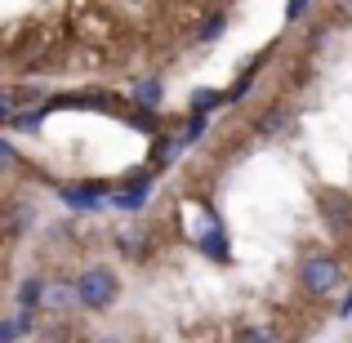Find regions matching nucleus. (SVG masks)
<instances>
[{
	"instance_id": "obj_1",
	"label": "nucleus",
	"mask_w": 352,
	"mask_h": 343,
	"mask_svg": "<svg viewBox=\"0 0 352 343\" xmlns=\"http://www.w3.org/2000/svg\"><path fill=\"white\" fill-rule=\"evenodd\" d=\"M299 285L312 299H330V294L344 285V263H339L335 254H308L303 267H299Z\"/></svg>"
},
{
	"instance_id": "obj_2",
	"label": "nucleus",
	"mask_w": 352,
	"mask_h": 343,
	"mask_svg": "<svg viewBox=\"0 0 352 343\" xmlns=\"http://www.w3.org/2000/svg\"><path fill=\"white\" fill-rule=\"evenodd\" d=\"M116 294H120V281H116L112 267H85V272L76 276V303H80V308H89V312L112 308Z\"/></svg>"
},
{
	"instance_id": "obj_3",
	"label": "nucleus",
	"mask_w": 352,
	"mask_h": 343,
	"mask_svg": "<svg viewBox=\"0 0 352 343\" xmlns=\"http://www.w3.org/2000/svg\"><path fill=\"white\" fill-rule=\"evenodd\" d=\"M58 197L76 214H98V210L112 206V188L107 183H58Z\"/></svg>"
},
{
	"instance_id": "obj_4",
	"label": "nucleus",
	"mask_w": 352,
	"mask_h": 343,
	"mask_svg": "<svg viewBox=\"0 0 352 343\" xmlns=\"http://www.w3.org/2000/svg\"><path fill=\"white\" fill-rule=\"evenodd\" d=\"M197 250L206 258H219V263H228V258H232V250H228V232H223V223H219L214 210H206V228L197 232Z\"/></svg>"
},
{
	"instance_id": "obj_5",
	"label": "nucleus",
	"mask_w": 352,
	"mask_h": 343,
	"mask_svg": "<svg viewBox=\"0 0 352 343\" xmlns=\"http://www.w3.org/2000/svg\"><path fill=\"white\" fill-rule=\"evenodd\" d=\"M321 219L330 232H352V197L344 192H321Z\"/></svg>"
},
{
	"instance_id": "obj_6",
	"label": "nucleus",
	"mask_w": 352,
	"mask_h": 343,
	"mask_svg": "<svg viewBox=\"0 0 352 343\" xmlns=\"http://www.w3.org/2000/svg\"><path fill=\"white\" fill-rule=\"evenodd\" d=\"M147 197H152V174H143V179H134L125 192H116L112 206L120 210V214H138V210L147 206Z\"/></svg>"
},
{
	"instance_id": "obj_7",
	"label": "nucleus",
	"mask_w": 352,
	"mask_h": 343,
	"mask_svg": "<svg viewBox=\"0 0 352 343\" xmlns=\"http://www.w3.org/2000/svg\"><path fill=\"white\" fill-rule=\"evenodd\" d=\"M290 125H294L290 107H285V103H276L272 112H267V116H263V120H258V125H254V134H258V138H281V134H285V129H290Z\"/></svg>"
},
{
	"instance_id": "obj_8",
	"label": "nucleus",
	"mask_w": 352,
	"mask_h": 343,
	"mask_svg": "<svg viewBox=\"0 0 352 343\" xmlns=\"http://www.w3.org/2000/svg\"><path fill=\"white\" fill-rule=\"evenodd\" d=\"M45 294H50V281H45V276H23V285H18V308L41 312L45 308Z\"/></svg>"
},
{
	"instance_id": "obj_9",
	"label": "nucleus",
	"mask_w": 352,
	"mask_h": 343,
	"mask_svg": "<svg viewBox=\"0 0 352 343\" xmlns=\"http://www.w3.org/2000/svg\"><path fill=\"white\" fill-rule=\"evenodd\" d=\"M32 330H36V312L32 308H18L14 317L0 326V343H18L23 335H32Z\"/></svg>"
},
{
	"instance_id": "obj_10",
	"label": "nucleus",
	"mask_w": 352,
	"mask_h": 343,
	"mask_svg": "<svg viewBox=\"0 0 352 343\" xmlns=\"http://www.w3.org/2000/svg\"><path fill=\"white\" fill-rule=\"evenodd\" d=\"M223 103H228V89H192V98H188V107L201 112V116H210L214 107H223Z\"/></svg>"
},
{
	"instance_id": "obj_11",
	"label": "nucleus",
	"mask_w": 352,
	"mask_h": 343,
	"mask_svg": "<svg viewBox=\"0 0 352 343\" xmlns=\"http://www.w3.org/2000/svg\"><path fill=\"white\" fill-rule=\"evenodd\" d=\"M161 94H165V89H161V80H156V76H147V80H138V85H134V103L143 107V112H156V107H161Z\"/></svg>"
},
{
	"instance_id": "obj_12",
	"label": "nucleus",
	"mask_w": 352,
	"mask_h": 343,
	"mask_svg": "<svg viewBox=\"0 0 352 343\" xmlns=\"http://www.w3.org/2000/svg\"><path fill=\"white\" fill-rule=\"evenodd\" d=\"M72 299H76V281H50V294H45V308L50 312H63Z\"/></svg>"
},
{
	"instance_id": "obj_13",
	"label": "nucleus",
	"mask_w": 352,
	"mask_h": 343,
	"mask_svg": "<svg viewBox=\"0 0 352 343\" xmlns=\"http://www.w3.org/2000/svg\"><path fill=\"white\" fill-rule=\"evenodd\" d=\"M258 63H263V58H254V63H250V67L236 76V85L228 89V103H241V98L250 94V85H254V76H258Z\"/></svg>"
},
{
	"instance_id": "obj_14",
	"label": "nucleus",
	"mask_w": 352,
	"mask_h": 343,
	"mask_svg": "<svg viewBox=\"0 0 352 343\" xmlns=\"http://www.w3.org/2000/svg\"><path fill=\"white\" fill-rule=\"evenodd\" d=\"M45 112H50V103H45V107H36V112H23V116H9L5 125H9V129H18V134H32V129H41V120H45Z\"/></svg>"
},
{
	"instance_id": "obj_15",
	"label": "nucleus",
	"mask_w": 352,
	"mask_h": 343,
	"mask_svg": "<svg viewBox=\"0 0 352 343\" xmlns=\"http://www.w3.org/2000/svg\"><path fill=\"white\" fill-rule=\"evenodd\" d=\"M188 147H192V143H188L183 134H179V138H165V143L156 147V165H170V161H179V156L188 152Z\"/></svg>"
},
{
	"instance_id": "obj_16",
	"label": "nucleus",
	"mask_w": 352,
	"mask_h": 343,
	"mask_svg": "<svg viewBox=\"0 0 352 343\" xmlns=\"http://www.w3.org/2000/svg\"><path fill=\"white\" fill-rule=\"evenodd\" d=\"M223 27H228V18H223V14H214V18H206V27H201V32H197V41H201V45H210V41H219V36H223Z\"/></svg>"
},
{
	"instance_id": "obj_17",
	"label": "nucleus",
	"mask_w": 352,
	"mask_h": 343,
	"mask_svg": "<svg viewBox=\"0 0 352 343\" xmlns=\"http://www.w3.org/2000/svg\"><path fill=\"white\" fill-rule=\"evenodd\" d=\"M210 129V116H201V112H192V120H188V129H183V138H188V143H197L201 134H206Z\"/></svg>"
},
{
	"instance_id": "obj_18",
	"label": "nucleus",
	"mask_w": 352,
	"mask_h": 343,
	"mask_svg": "<svg viewBox=\"0 0 352 343\" xmlns=\"http://www.w3.org/2000/svg\"><path fill=\"white\" fill-rule=\"evenodd\" d=\"M303 14H308V0H290V5H285V23H299Z\"/></svg>"
},
{
	"instance_id": "obj_19",
	"label": "nucleus",
	"mask_w": 352,
	"mask_h": 343,
	"mask_svg": "<svg viewBox=\"0 0 352 343\" xmlns=\"http://www.w3.org/2000/svg\"><path fill=\"white\" fill-rule=\"evenodd\" d=\"M241 343H276V330H250Z\"/></svg>"
},
{
	"instance_id": "obj_20",
	"label": "nucleus",
	"mask_w": 352,
	"mask_h": 343,
	"mask_svg": "<svg viewBox=\"0 0 352 343\" xmlns=\"http://www.w3.org/2000/svg\"><path fill=\"white\" fill-rule=\"evenodd\" d=\"M134 125H138V129H147V134H156V112H138V116H134Z\"/></svg>"
},
{
	"instance_id": "obj_21",
	"label": "nucleus",
	"mask_w": 352,
	"mask_h": 343,
	"mask_svg": "<svg viewBox=\"0 0 352 343\" xmlns=\"http://www.w3.org/2000/svg\"><path fill=\"white\" fill-rule=\"evenodd\" d=\"M339 317H352V290H348V299L339 303Z\"/></svg>"
},
{
	"instance_id": "obj_22",
	"label": "nucleus",
	"mask_w": 352,
	"mask_h": 343,
	"mask_svg": "<svg viewBox=\"0 0 352 343\" xmlns=\"http://www.w3.org/2000/svg\"><path fill=\"white\" fill-rule=\"evenodd\" d=\"M348 321H352V317H348Z\"/></svg>"
}]
</instances>
